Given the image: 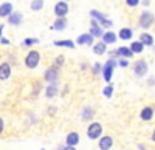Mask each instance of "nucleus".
Here are the masks:
<instances>
[{
  "instance_id": "obj_23",
  "label": "nucleus",
  "mask_w": 155,
  "mask_h": 150,
  "mask_svg": "<svg viewBox=\"0 0 155 150\" xmlns=\"http://www.w3.org/2000/svg\"><path fill=\"white\" fill-rule=\"evenodd\" d=\"M54 45H58V46H68V48H74V43H73L71 40H58V42H54Z\"/></svg>"
},
{
  "instance_id": "obj_8",
  "label": "nucleus",
  "mask_w": 155,
  "mask_h": 150,
  "mask_svg": "<svg viewBox=\"0 0 155 150\" xmlns=\"http://www.w3.org/2000/svg\"><path fill=\"white\" fill-rule=\"evenodd\" d=\"M65 142H67V145H68V147H74L78 142H79V135H78L76 132L68 133V135H67V139H65Z\"/></svg>"
},
{
  "instance_id": "obj_32",
  "label": "nucleus",
  "mask_w": 155,
  "mask_h": 150,
  "mask_svg": "<svg viewBox=\"0 0 155 150\" xmlns=\"http://www.w3.org/2000/svg\"><path fill=\"white\" fill-rule=\"evenodd\" d=\"M101 70V64H95V73H98Z\"/></svg>"
},
{
  "instance_id": "obj_4",
  "label": "nucleus",
  "mask_w": 155,
  "mask_h": 150,
  "mask_svg": "<svg viewBox=\"0 0 155 150\" xmlns=\"http://www.w3.org/2000/svg\"><path fill=\"white\" fill-rule=\"evenodd\" d=\"M152 22H153V16L147 11H144L143 14L140 16V27L141 28H149L152 25Z\"/></svg>"
},
{
  "instance_id": "obj_13",
  "label": "nucleus",
  "mask_w": 155,
  "mask_h": 150,
  "mask_svg": "<svg viewBox=\"0 0 155 150\" xmlns=\"http://www.w3.org/2000/svg\"><path fill=\"white\" fill-rule=\"evenodd\" d=\"M102 40H104L106 45L107 43H113V42H116V34L112 33V31H107V33L102 34Z\"/></svg>"
},
{
  "instance_id": "obj_36",
  "label": "nucleus",
  "mask_w": 155,
  "mask_h": 150,
  "mask_svg": "<svg viewBox=\"0 0 155 150\" xmlns=\"http://www.w3.org/2000/svg\"><path fill=\"white\" fill-rule=\"evenodd\" d=\"M152 139H153V141H155V132H153V133H152Z\"/></svg>"
},
{
  "instance_id": "obj_20",
  "label": "nucleus",
  "mask_w": 155,
  "mask_h": 150,
  "mask_svg": "<svg viewBox=\"0 0 155 150\" xmlns=\"http://www.w3.org/2000/svg\"><path fill=\"white\" fill-rule=\"evenodd\" d=\"M93 53L95 54H102V53H106V43L104 42H99L93 46Z\"/></svg>"
},
{
  "instance_id": "obj_6",
  "label": "nucleus",
  "mask_w": 155,
  "mask_h": 150,
  "mask_svg": "<svg viewBox=\"0 0 155 150\" xmlns=\"http://www.w3.org/2000/svg\"><path fill=\"white\" fill-rule=\"evenodd\" d=\"M134 71L137 76H144V74L147 73V64H146V60H138L135 67H134Z\"/></svg>"
},
{
  "instance_id": "obj_34",
  "label": "nucleus",
  "mask_w": 155,
  "mask_h": 150,
  "mask_svg": "<svg viewBox=\"0 0 155 150\" xmlns=\"http://www.w3.org/2000/svg\"><path fill=\"white\" fill-rule=\"evenodd\" d=\"M0 42L5 43V45H8V43H9V40H8V39H5V37H3V39H0Z\"/></svg>"
},
{
  "instance_id": "obj_18",
  "label": "nucleus",
  "mask_w": 155,
  "mask_h": 150,
  "mask_svg": "<svg viewBox=\"0 0 155 150\" xmlns=\"http://www.w3.org/2000/svg\"><path fill=\"white\" fill-rule=\"evenodd\" d=\"M120 37L123 40H129L132 37V30L130 28H123L121 31H120Z\"/></svg>"
},
{
  "instance_id": "obj_1",
  "label": "nucleus",
  "mask_w": 155,
  "mask_h": 150,
  "mask_svg": "<svg viewBox=\"0 0 155 150\" xmlns=\"http://www.w3.org/2000/svg\"><path fill=\"white\" fill-rule=\"evenodd\" d=\"M102 133V126L99 122H92L87 129V136L90 139H98Z\"/></svg>"
},
{
  "instance_id": "obj_5",
  "label": "nucleus",
  "mask_w": 155,
  "mask_h": 150,
  "mask_svg": "<svg viewBox=\"0 0 155 150\" xmlns=\"http://www.w3.org/2000/svg\"><path fill=\"white\" fill-rule=\"evenodd\" d=\"M68 12V5L65 2H58L56 6H54V14L58 16V19H64V16H65Z\"/></svg>"
},
{
  "instance_id": "obj_19",
  "label": "nucleus",
  "mask_w": 155,
  "mask_h": 150,
  "mask_svg": "<svg viewBox=\"0 0 155 150\" xmlns=\"http://www.w3.org/2000/svg\"><path fill=\"white\" fill-rule=\"evenodd\" d=\"M65 27H67V20L65 19H58L53 23V27H51V28H54V30H64Z\"/></svg>"
},
{
  "instance_id": "obj_16",
  "label": "nucleus",
  "mask_w": 155,
  "mask_h": 150,
  "mask_svg": "<svg viewBox=\"0 0 155 150\" xmlns=\"http://www.w3.org/2000/svg\"><path fill=\"white\" fill-rule=\"evenodd\" d=\"M9 23L11 25H19L22 22V14L20 12H14V14H9Z\"/></svg>"
},
{
  "instance_id": "obj_22",
  "label": "nucleus",
  "mask_w": 155,
  "mask_h": 150,
  "mask_svg": "<svg viewBox=\"0 0 155 150\" xmlns=\"http://www.w3.org/2000/svg\"><path fill=\"white\" fill-rule=\"evenodd\" d=\"M90 36H93V37H102V30L98 27H93V28H90V33H88Z\"/></svg>"
},
{
  "instance_id": "obj_12",
  "label": "nucleus",
  "mask_w": 155,
  "mask_h": 150,
  "mask_svg": "<svg viewBox=\"0 0 155 150\" xmlns=\"http://www.w3.org/2000/svg\"><path fill=\"white\" fill-rule=\"evenodd\" d=\"M140 116H141V119H143V121H149L153 116V110L150 107H144L143 110H141V115Z\"/></svg>"
},
{
  "instance_id": "obj_2",
  "label": "nucleus",
  "mask_w": 155,
  "mask_h": 150,
  "mask_svg": "<svg viewBox=\"0 0 155 150\" xmlns=\"http://www.w3.org/2000/svg\"><path fill=\"white\" fill-rule=\"evenodd\" d=\"M39 60H41V54H39V51H36V49H33V51L28 53L27 59H25V65H27L28 68H34Z\"/></svg>"
},
{
  "instance_id": "obj_14",
  "label": "nucleus",
  "mask_w": 155,
  "mask_h": 150,
  "mask_svg": "<svg viewBox=\"0 0 155 150\" xmlns=\"http://www.w3.org/2000/svg\"><path fill=\"white\" fill-rule=\"evenodd\" d=\"M11 11H12V5H11V3H3L2 6H0V17L9 16Z\"/></svg>"
},
{
  "instance_id": "obj_15",
  "label": "nucleus",
  "mask_w": 155,
  "mask_h": 150,
  "mask_svg": "<svg viewBox=\"0 0 155 150\" xmlns=\"http://www.w3.org/2000/svg\"><path fill=\"white\" fill-rule=\"evenodd\" d=\"M140 42L143 45H152L153 43V37L150 34H147V33H143L140 36Z\"/></svg>"
},
{
  "instance_id": "obj_24",
  "label": "nucleus",
  "mask_w": 155,
  "mask_h": 150,
  "mask_svg": "<svg viewBox=\"0 0 155 150\" xmlns=\"http://www.w3.org/2000/svg\"><path fill=\"white\" fill-rule=\"evenodd\" d=\"M42 6H44V0H33V3H31V9L39 11Z\"/></svg>"
},
{
  "instance_id": "obj_25",
  "label": "nucleus",
  "mask_w": 155,
  "mask_h": 150,
  "mask_svg": "<svg viewBox=\"0 0 155 150\" xmlns=\"http://www.w3.org/2000/svg\"><path fill=\"white\" fill-rule=\"evenodd\" d=\"M90 16H92L93 19H98L99 22H101L102 19H104V14H101V12H98L96 9H92V11H90Z\"/></svg>"
},
{
  "instance_id": "obj_33",
  "label": "nucleus",
  "mask_w": 155,
  "mask_h": 150,
  "mask_svg": "<svg viewBox=\"0 0 155 150\" xmlns=\"http://www.w3.org/2000/svg\"><path fill=\"white\" fill-rule=\"evenodd\" d=\"M2 132H3V119L0 118V133H2Z\"/></svg>"
},
{
  "instance_id": "obj_37",
  "label": "nucleus",
  "mask_w": 155,
  "mask_h": 150,
  "mask_svg": "<svg viewBox=\"0 0 155 150\" xmlns=\"http://www.w3.org/2000/svg\"><path fill=\"white\" fill-rule=\"evenodd\" d=\"M2 30H3V27H2V25H0V33H2Z\"/></svg>"
},
{
  "instance_id": "obj_31",
  "label": "nucleus",
  "mask_w": 155,
  "mask_h": 150,
  "mask_svg": "<svg viewBox=\"0 0 155 150\" xmlns=\"http://www.w3.org/2000/svg\"><path fill=\"white\" fill-rule=\"evenodd\" d=\"M127 65H129V62H127L126 59H121V60H120V67H127Z\"/></svg>"
},
{
  "instance_id": "obj_9",
  "label": "nucleus",
  "mask_w": 155,
  "mask_h": 150,
  "mask_svg": "<svg viewBox=\"0 0 155 150\" xmlns=\"http://www.w3.org/2000/svg\"><path fill=\"white\" fill-rule=\"evenodd\" d=\"M9 74H11V67H9V64H2V65H0V79H2V81L8 79Z\"/></svg>"
},
{
  "instance_id": "obj_21",
  "label": "nucleus",
  "mask_w": 155,
  "mask_h": 150,
  "mask_svg": "<svg viewBox=\"0 0 155 150\" xmlns=\"http://www.w3.org/2000/svg\"><path fill=\"white\" fill-rule=\"evenodd\" d=\"M143 48H144V45L141 42H134L130 45V51L132 53H141V51H143Z\"/></svg>"
},
{
  "instance_id": "obj_30",
  "label": "nucleus",
  "mask_w": 155,
  "mask_h": 150,
  "mask_svg": "<svg viewBox=\"0 0 155 150\" xmlns=\"http://www.w3.org/2000/svg\"><path fill=\"white\" fill-rule=\"evenodd\" d=\"M37 42V39H25V45H31V43H36Z\"/></svg>"
},
{
  "instance_id": "obj_28",
  "label": "nucleus",
  "mask_w": 155,
  "mask_h": 150,
  "mask_svg": "<svg viewBox=\"0 0 155 150\" xmlns=\"http://www.w3.org/2000/svg\"><path fill=\"white\" fill-rule=\"evenodd\" d=\"M112 93H113V87H112V85H107L106 88H104V96H106V97H110Z\"/></svg>"
},
{
  "instance_id": "obj_27",
  "label": "nucleus",
  "mask_w": 155,
  "mask_h": 150,
  "mask_svg": "<svg viewBox=\"0 0 155 150\" xmlns=\"http://www.w3.org/2000/svg\"><path fill=\"white\" fill-rule=\"evenodd\" d=\"M92 116H93V110L87 107V108L84 110V116H82V118H84V119H88V118H92Z\"/></svg>"
},
{
  "instance_id": "obj_29",
  "label": "nucleus",
  "mask_w": 155,
  "mask_h": 150,
  "mask_svg": "<svg viewBox=\"0 0 155 150\" xmlns=\"http://www.w3.org/2000/svg\"><path fill=\"white\" fill-rule=\"evenodd\" d=\"M126 3H127L129 6H137V5L140 3V0H126Z\"/></svg>"
},
{
  "instance_id": "obj_11",
  "label": "nucleus",
  "mask_w": 155,
  "mask_h": 150,
  "mask_svg": "<svg viewBox=\"0 0 155 150\" xmlns=\"http://www.w3.org/2000/svg\"><path fill=\"white\" fill-rule=\"evenodd\" d=\"M45 79L48 81V82H53V81H56L58 79V68H48L47 70V73H45Z\"/></svg>"
},
{
  "instance_id": "obj_3",
  "label": "nucleus",
  "mask_w": 155,
  "mask_h": 150,
  "mask_svg": "<svg viewBox=\"0 0 155 150\" xmlns=\"http://www.w3.org/2000/svg\"><path fill=\"white\" fill-rule=\"evenodd\" d=\"M115 65H116V62L110 59L107 64L104 65V68H102V78H104L107 82H110V79H112V71H113Z\"/></svg>"
},
{
  "instance_id": "obj_35",
  "label": "nucleus",
  "mask_w": 155,
  "mask_h": 150,
  "mask_svg": "<svg viewBox=\"0 0 155 150\" xmlns=\"http://www.w3.org/2000/svg\"><path fill=\"white\" fill-rule=\"evenodd\" d=\"M62 150H76V148H74V147H68V145H67V147H64Z\"/></svg>"
},
{
  "instance_id": "obj_7",
  "label": "nucleus",
  "mask_w": 155,
  "mask_h": 150,
  "mask_svg": "<svg viewBox=\"0 0 155 150\" xmlns=\"http://www.w3.org/2000/svg\"><path fill=\"white\" fill-rule=\"evenodd\" d=\"M112 145H113V139L110 138V136H102V138L99 139V148L101 150H109Z\"/></svg>"
},
{
  "instance_id": "obj_38",
  "label": "nucleus",
  "mask_w": 155,
  "mask_h": 150,
  "mask_svg": "<svg viewBox=\"0 0 155 150\" xmlns=\"http://www.w3.org/2000/svg\"><path fill=\"white\" fill-rule=\"evenodd\" d=\"M65 2H67V0H65Z\"/></svg>"
},
{
  "instance_id": "obj_26",
  "label": "nucleus",
  "mask_w": 155,
  "mask_h": 150,
  "mask_svg": "<svg viewBox=\"0 0 155 150\" xmlns=\"http://www.w3.org/2000/svg\"><path fill=\"white\" fill-rule=\"evenodd\" d=\"M56 93H58V88H56L54 85H50L48 88H47V96H48V97H53Z\"/></svg>"
},
{
  "instance_id": "obj_17",
  "label": "nucleus",
  "mask_w": 155,
  "mask_h": 150,
  "mask_svg": "<svg viewBox=\"0 0 155 150\" xmlns=\"http://www.w3.org/2000/svg\"><path fill=\"white\" fill-rule=\"evenodd\" d=\"M116 53H118L120 56H124V57H132L134 56V53L130 51V48H127V46H121V48H118V51H116Z\"/></svg>"
},
{
  "instance_id": "obj_10",
  "label": "nucleus",
  "mask_w": 155,
  "mask_h": 150,
  "mask_svg": "<svg viewBox=\"0 0 155 150\" xmlns=\"http://www.w3.org/2000/svg\"><path fill=\"white\" fill-rule=\"evenodd\" d=\"M92 42H93V36H90L88 33L78 37V43L79 45H92Z\"/></svg>"
}]
</instances>
